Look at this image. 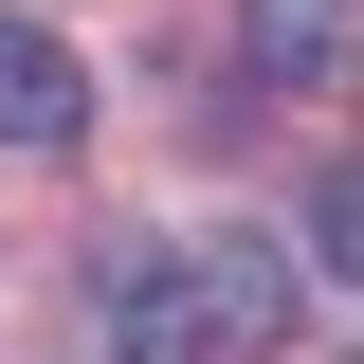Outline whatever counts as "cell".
<instances>
[{
    "mask_svg": "<svg viewBox=\"0 0 364 364\" xmlns=\"http://www.w3.org/2000/svg\"><path fill=\"white\" fill-rule=\"evenodd\" d=\"M91 328H109V364H219V291H200L182 237H109L91 255Z\"/></svg>",
    "mask_w": 364,
    "mask_h": 364,
    "instance_id": "obj_1",
    "label": "cell"
},
{
    "mask_svg": "<svg viewBox=\"0 0 364 364\" xmlns=\"http://www.w3.org/2000/svg\"><path fill=\"white\" fill-rule=\"evenodd\" d=\"M200 291H219V364H273V346H291V291H310V273H291V237L219 219V237H200Z\"/></svg>",
    "mask_w": 364,
    "mask_h": 364,
    "instance_id": "obj_2",
    "label": "cell"
},
{
    "mask_svg": "<svg viewBox=\"0 0 364 364\" xmlns=\"http://www.w3.org/2000/svg\"><path fill=\"white\" fill-rule=\"evenodd\" d=\"M237 55H255V91H346L364 73V0H237Z\"/></svg>",
    "mask_w": 364,
    "mask_h": 364,
    "instance_id": "obj_3",
    "label": "cell"
},
{
    "mask_svg": "<svg viewBox=\"0 0 364 364\" xmlns=\"http://www.w3.org/2000/svg\"><path fill=\"white\" fill-rule=\"evenodd\" d=\"M73 128H91L73 37H55V18H0V146H73Z\"/></svg>",
    "mask_w": 364,
    "mask_h": 364,
    "instance_id": "obj_4",
    "label": "cell"
},
{
    "mask_svg": "<svg viewBox=\"0 0 364 364\" xmlns=\"http://www.w3.org/2000/svg\"><path fill=\"white\" fill-rule=\"evenodd\" d=\"M328 273H346V291H364V164L328 182Z\"/></svg>",
    "mask_w": 364,
    "mask_h": 364,
    "instance_id": "obj_5",
    "label": "cell"
}]
</instances>
